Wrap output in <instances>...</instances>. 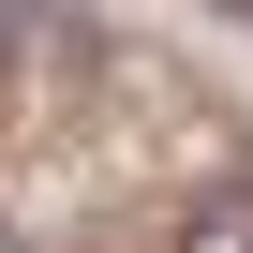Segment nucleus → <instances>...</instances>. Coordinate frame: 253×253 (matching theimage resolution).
Here are the masks:
<instances>
[{
    "label": "nucleus",
    "mask_w": 253,
    "mask_h": 253,
    "mask_svg": "<svg viewBox=\"0 0 253 253\" xmlns=\"http://www.w3.org/2000/svg\"><path fill=\"white\" fill-rule=\"evenodd\" d=\"M15 60H30V15H15V0H0V75H15Z\"/></svg>",
    "instance_id": "2"
},
{
    "label": "nucleus",
    "mask_w": 253,
    "mask_h": 253,
    "mask_svg": "<svg viewBox=\"0 0 253 253\" xmlns=\"http://www.w3.org/2000/svg\"><path fill=\"white\" fill-rule=\"evenodd\" d=\"M179 253H253V179H209L179 209Z\"/></svg>",
    "instance_id": "1"
}]
</instances>
